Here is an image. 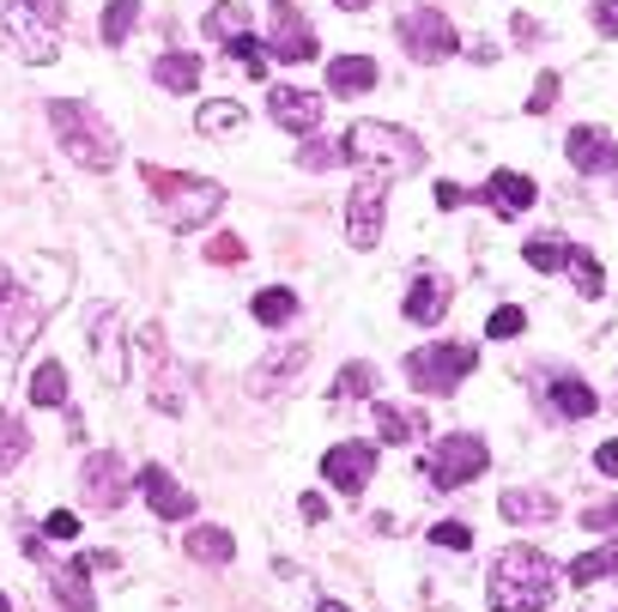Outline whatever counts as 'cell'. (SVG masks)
Returning a JSON list of instances; mask_svg holds the SVG:
<instances>
[{
	"mask_svg": "<svg viewBox=\"0 0 618 612\" xmlns=\"http://www.w3.org/2000/svg\"><path fill=\"white\" fill-rule=\"evenodd\" d=\"M558 594V570L534 545H509L492 564V612H546Z\"/></svg>",
	"mask_w": 618,
	"mask_h": 612,
	"instance_id": "obj_1",
	"label": "cell"
},
{
	"mask_svg": "<svg viewBox=\"0 0 618 612\" xmlns=\"http://www.w3.org/2000/svg\"><path fill=\"white\" fill-rule=\"evenodd\" d=\"M346 164H364L377 182H389V176H412L424 164V146H419V134H406V128H389V122H358V128H346Z\"/></svg>",
	"mask_w": 618,
	"mask_h": 612,
	"instance_id": "obj_2",
	"label": "cell"
},
{
	"mask_svg": "<svg viewBox=\"0 0 618 612\" xmlns=\"http://www.w3.org/2000/svg\"><path fill=\"white\" fill-rule=\"evenodd\" d=\"M146 194L171 231H200L206 218L225 206L218 182H200V176H183V171H152V164H146Z\"/></svg>",
	"mask_w": 618,
	"mask_h": 612,
	"instance_id": "obj_3",
	"label": "cell"
},
{
	"mask_svg": "<svg viewBox=\"0 0 618 612\" xmlns=\"http://www.w3.org/2000/svg\"><path fill=\"white\" fill-rule=\"evenodd\" d=\"M49 122H55V140L73 164H85V171H115V134L103 128V115L92 103L55 98L49 103Z\"/></svg>",
	"mask_w": 618,
	"mask_h": 612,
	"instance_id": "obj_4",
	"label": "cell"
},
{
	"mask_svg": "<svg viewBox=\"0 0 618 612\" xmlns=\"http://www.w3.org/2000/svg\"><path fill=\"white\" fill-rule=\"evenodd\" d=\"M473 364H480V351L467 340H436V346H419L406 358V382L419 388V395H455L473 376Z\"/></svg>",
	"mask_w": 618,
	"mask_h": 612,
	"instance_id": "obj_5",
	"label": "cell"
},
{
	"mask_svg": "<svg viewBox=\"0 0 618 612\" xmlns=\"http://www.w3.org/2000/svg\"><path fill=\"white\" fill-rule=\"evenodd\" d=\"M485 467H492V449H485V437L455 431V437H436V449H431V461H424V473H431L436 491H461L467 479H480Z\"/></svg>",
	"mask_w": 618,
	"mask_h": 612,
	"instance_id": "obj_6",
	"label": "cell"
},
{
	"mask_svg": "<svg viewBox=\"0 0 618 612\" xmlns=\"http://www.w3.org/2000/svg\"><path fill=\"white\" fill-rule=\"evenodd\" d=\"M401 43L412 61H449L461 49V37L443 19V7H412V12H401Z\"/></svg>",
	"mask_w": 618,
	"mask_h": 612,
	"instance_id": "obj_7",
	"label": "cell"
},
{
	"mask_svg": "<svg viewBox=\"0 0 618 612\" xmlns=\"http://www.w3.org/2000/svg\"><path fill=\"white\" fill-rule=\"evenodd\" d=\"M382 213H389V194H382L377 176H364L352 194H346V243H352V249H377L382 243Z\"/></svg>",
	"mask_w": 618,
	"mask_h": 612,
	"instance_id": "obj_8",
	"label": "cell"
},
{
	"mask_svg": "<svg viewBox=\"0 0 618 612\" xmlns=\"http://www.w3.org/2000/svg\"><path fill=\"white\" fill-rule=\"evenodd\" d=\"M321 479H328L340 498H358V491L377 479V449H370V442H333V449L321 455Z\"/></svg>",
	"mask_w": 618,
	"mask_h": 612,
	"instance_id": "obj_9",
	"label": "cell"
},
{
	"mask_svg": "<svg viewBox=\"0 0 618 612\" xmlns=\"http://www.w3.org/2000/svg\"><path fill=\"white\" fill-rule=\"evenodd\" d=\"M80 486H85V503L92 510H122V498H127V467H122V455H92L85 461V473H80Z\"/></svg>",
	"mask_w": 618,
	"mask_h": 612,
	"instance_id": "obj_10",
	"label": "cell"
},
{
	"mask_svg": "<svg viewBox=\"0 0 618 612\" xmlns=\"http://www.w3.org/2000/svg\"><path fill=\"white\" fill-rule=\"evenodd\" d=\"M134 486H140V498L152 503V516H164V522H188V516H195V491H183L164 467H140Z\"/></svg>",
	"mask_w": 618,
	"mask_h": 612,
	"instance_id": "obj_11",
	"label": "cell"
},
{
	"mask_svg": "<svg viewBox=\"0 0 618 612\" xmlns=\"http://www.w3.org/2000/svg\"><path fill=\"white\" fill-rule=\"evenodd\" d=\"M0 37H12L24 61H49V55H55V24H43L37 12L24 19L12 0H0Z\"/></svg>",
	"mask_w": 618,
	"mask_h": 612,
	"instance_id": "obj_12",
	"label": "cell"
},
{
	"mask_svg": "<svg viewBox=\"0 0 618 612\" xmlns=\"http://www.w3.org/2000/svg\"><path fill=\"white\" fill-rule=\"evenodd\" d=\"M564 152H570V164H576L583 176H607V171H618V146H612L607 128H570Z\"/></svg>",
	"mask_w": 618,
	"mask_h": 612,
	"instance_id": "obj_13",
	"label": "cell"
},
{
	"mask_svg": "<svg viewBox=\"0 0 618 612\" xmlns=\"http://www.w3.org/2000/svg\"><path fill=\"white\" fill-rule=\"evenodd\" d=\"M274 55H279V61H291V68H298V61H316V55H321L316 31H309V24L286 7V0L274 7Z\"/></svg>",
	"mask_w": 618,
	"mask_h": 612,
	"instance_id": "obj_14",
	"label": "cell"
},
{
	"mask_svg": "<svg viewBox=\"0 0 618 612\" xmlns=\"http://www.w3.org/2000/svg\"><path fill=\"white\" fill-rule=\"evenodd\" d=\"M303 364H309V346H279L267 364H255V370H249V388L261 400H274V395H286L291 376H303Z\"/></svg>",
	"mask_w": 618,
	"mask_h": 612,
	"instance_id": "obj_15",
	"label": "cell"
},
{
	"mask_svg": "<svg viewBox=\"0 0 618 612\" xmlns=\"http://www.w3.org/2000/svg\"><path fill=\"white\" fill-rule=\"evenodd\" d=\"M534 182H527L522 171H492V176H485V188L480 194H467V201H485V206H497V213H527V206H534Z\"/></svg>",
	"mask_w": 618,
	"mask_h": 612,
	"instance_id": "obj_16",
	"label": "cell"
},
{
	"mask_svg": "<svg viewBox=\"0 0 618 612\" xmlns=\"http://www.w3.org/2000/svg\"><path fill=\"white\" fill-rule=\"evenodd\" d=\"M274 122L286 128V134H316L321 98H316V91H298V85H279L274 91Z\"/></svg>",
	"mask_w": 618,
	"mask_h": 612,
	"instance_id": "obj_17",
	"label": "cell"
},
{
	"mask_svg": "<svg viewBox=\"0 0 618 612\" xmlns=\"http://www.w3.org/2000/svg\"><path fill=\"white\" fill-rule=\"evenodd\" d=\"M92 558H73L68 570H55V577H49V594H55L61 606L68 612H97V594H92Z\"/></svg>",
	"mask_w": 618,
	"mask_h": 612,
	"instance_id": "obj_18",
	"label": "cell"
},
{
	"mask_svg": "<svg viewBox=\"0 0 618 612\" xmlns=\"http://www.w3.org/2000/svg\"><path fill=\"white\" fill-rule=\"evenodd\" d=\"M152 80L164 91H176V98H188V91H200V55H188V49H171V55L152 61Z\"/></svg>",
	"mask_w": 618,
	"mask_h": 612,
	"instance_id": "obj_19",
	"label": "cell"
},
{
	"mask_svg": "<svg viewBox=\"0 0 618 612\" xmlns=\"http://www.w3.org/2000/svg\"><path fill=\"white\" fill-rule=\"evenodd\" d=\"M497 510H504V522H552V516H558V498H552V491H527V486H509Z\"/></svg>",
	"mask_w": 618,
	"mask_h": 612,
	"instance_id": "obj_20",
	"label": "cell"
},
{
	"mask_svg": "<svg viewBox=\"0 0 618 612\" xmlns=\"http://www.w3.org/2000/svg\"><path fill=\"white\" fill-rule=\"evenodd\" d=\"M406 322H424V328H431V322H443L449 316V285L443 279H412V292H406Z\"/></svg>",
	"mask_w": 618,
	"mask_h": 612,
	"instance_id": "obj_21",
	"label": "cell"
},
{
	"mask_svg": "<svg viewBox=\"0 0 618 612\" xmlns=\"http://www.w3.org/2000/svg\"><path fill=\"white\" fill-rule=\"evenodd\" d=\"M377 85V61L370 55H340L328 61V91H340V98H358V91Z\"/></svg>",
	"mask_w": 618,
	"mask_h": 612,
	"instance_id": "obj_22",
	"label": "cell"
},
{
	"mask_svg": "<svg viewBox=\"0 0 618 612\" xmlns=\"http://www.w3.org/2000/svg\"><path fill=\"white\" fill-rule=\"evenodd\" d=\"M115 334H122L115 309H103V316H92V351H97V370L110 376V382H122V346H115Z\"/></svg>",
	"mask_w": 618,
	"mask_h": 612,
	"instance_id": "obj_23",
	"label": "cell"
},
{
	"mask_svg": "<svg viewBox=\"0 0 618 612\" xmlns=\"http://www.w3.org/2000/svg\"><path fill=\"white\" fill-rule=\"evenodd\" d=\"M249 316L261 322V328H286V322L298 316V292H286V285H267V292H255Z\"/></svg>",
	"mask_w": 618,
	"mask_h": 612,
	"instance_id": "obj_24",
	"label": "cell"
},
{
	"mask_svg": "<svg viewBox=\"0 0 618 612\" xmlns=\"http://www.w3.org/2000/svg\"><path fill=\"white\" fill-rule=\"evenodd\" d=\"M134 24H140V0H110V7H103V19H97L103 49H122L127 37H134Z\"/></svg>",
	"mask_w": 618,
	"mask_h": 612,
	"instance_id": "obj_25",
	"label": "cell"
},
{
	"mask_svg": "<svg viewBox=\"0 0 618 612\" xmlns=\"http://www.w3.org/2000/svg\"><path fill=\"white\" fill-rule=\"evenodd\" d=\"M552 407H558L564 419H588L600 400H595V388H588L583 376H558V382H552Z\"/></svg>",
	"mask_w": 618,
	"mask_h": 612,
	"instance_id": "obj_26",
	"label": "cell"
},
{
	"mask_svg": "<svg viewBox=\"0 0 618 612\" xmlns=\"http://www.w3.org/2000/svg\"><path fill=\"white\" fill-rule=\"evenodd\" d=\"M183 545H188V558H195V564H230V558H237V540H230L225 528H195Z\"/></svg>",
	"mask_w": 618,
	"mask_h": 612,
	"instance_id": "obj_27",
	"label": "cell"
},
{
	"mask_svg": "<svg viewBox=\"0 0 618 612\" xmlns=\"http://www.w3.org/2000/svg\"><path fill=\"white\" fill-rule=\"evenodd\" d=\"M522 262L534 267V273H552V267L570 262V243H564L558 231H539V237H527V243H522Z\"/></svg>",
	"mask_w": 618,
	"mask_h": 612,
	"instance_id": "obj_28",
	"label": "cell"
},
{
	"mask_svg": "<svg viewBox=\"0 0 618 612\" xmlns=\"http://www.w3.org/2000/svg\"><path fill=\"white\" fill-rule=\"evenodd\" d=\"M200 31L213 37V43H230V37L249 31V7H243V0H225V7H213V12L200 19Z\"/></svg>",
	"mask_w": 618,
	"mask_h": 612,
	"instance_id": "obj_29",
	"label": "cell"
},
{
	"mask_svg": "<svg viewBox=\"0 0 618 612\" xmlns=\"http://www.w3.org/2000/svg\"><path fill=\"white\" fill-rule=\"evenodd\" d=\"M31 400L37 407H61V400H68V370H61L55 358H43L31 370Z\"/></svg>",
	"mask_w": 618,
	"mask_h": 612,
	"instance_id": "obj_30",
	"label": "cell"
},
{
	"mask_svg": "<svg viewBox=\"0 0 618 612\" xmlns=\"http://www.w3.org/2000/svg\"><path fill=\"white\" fill-rule=\"evenodd\" d=\"M24 449H31L24 419H19V412H0V473H12V467L24 461Z\"/></svg>",
	"mask_w": 618,
	"mask_h": 612,
	"instance_id": "obj_31",
	"label": "cell"
},
{
	"mask_svg": "<svg viewBox=\"0 0 618 612\" xmlns=\"http://www.w3.org/2000/svg\"><path fill=\"white\" fill-rule=\"evenodd\" d=\"M600 577H618V540L600 545V552H583L570 564V582H576V589H588V582H600Z\"/></svg>",
	"mask_w": 618,
	"mask_h": 612,
	"instance_id": "obj_32",
	"label": "cell"
},
{
	"mask_svg": "<svg viewBox=\"0 0 618 612\" xmlns=\"http://www.w3.org/2000/svg\"><path fill=\"white\" fill-rule=\"evenodd\" d=\"M564 267H570V279H576V292H583V297L607 292V273H600V262L588 249H576V243H570V262H564Z\"/></svg>",
	"mask_w": 618,
	"mask_h": 612,
	"instance_id": "obj_33",
	"label": "cell"
},
{
	"mask_svg": "<svg viewBox=\"0 0 618 612\" xmlns=\"http://www.w3.org/2000/svg\"><path fill=\"white\" fill-rule=\"evenodd\" d=\"M377 431H382V442H412L424 425L412 419V412H401V407H389V400H382V407H377Z\"/></svg>",
	"mask_w": 618,
	"mask_h": 612,
	"instance_id": "obj_34",
	"label": "cell"
},
{
	"mask_svg": "<svg viewBox=\"0 0 618 612\" xmlns=\"http://www.w3.org/2000/svg\"><path fill=\"white\" fill-rule=\"evenodd\" d=\"M298 164H303V171H340V164H346V140H309V146H298Z\"/></svg>",
	"mask_w": 618,
	"mask_h": 612,
	"instance_id": "obj_35",
	"label": "cell"
},
{
	"mask_svg": "<svg viewBox=\"0 0 618 612\" xmlns=\"http://www.w3.org/2000/svg\"><path fill=\"white\" fill-rule=\"evenodd\" d=\"M370 388H377V370H370V364H346V370L333 376V400H364Z\"/></svg>",
	"mask_w": 618,
	"mask_h": 612,
	"instance_id": "obj_36",
	"label": "cell"
},
{
	"mask_svg": "<svg viewBox=\"0 0 618 612\" xmlns=\"http://www.w3.org/2000/svg\"><path fill=\"white\" fill-rule=\"evenodd\" d=\"M243 103H200V134H225V128H237L243 122Z\"/></svg>",
	"mask_w": 618,
	"mask_h": 612,
	"instance_id": "obj_37",
	"label": "cell"
},
{
	"mask_svg": "<svg viewBox=\"0 0 618 612\" xmlns=\"http://www.w3.org/2000/svg\"><path fill=\"white\" fill-rule=\"evenodd\" d=\"M230 61H237V68H249V80H261V73H267V55H261V43H255V37L249 31H243V37H230Z\"/></svg>",
	"mask_w": 618,
	"mask_h": 612,
	"instance_id": "obj_38",
	"label": "cell"
},
{
	"mask_svg": "<svg viewBox=\"0 0 618 612\" xmlns=\"http://www.w3.org/2000/svg\"><path fill=\"white\" fill-rule=\"evenodd\" d=\"M522 328H527V309H515V304L492 309V322H485V334H492V340H515Z\"/></svg>",
	"mask_w": 618,
	"mask_h": 612,
	"instance_id": "obj_39",
	"label": "cell"
},
{
	"mask_svg": "<svg viewBox=\"0 0 618 612\" xmlns=\"http://www.w3.org/2000/svg\"><path fill=\"white\" fill-rule=\"evenodd\" d=\"M431 540H436V545H449V552H467V545H473V528H467V522H436V528H431Z\"/></svg>",
	"mask_w": 618,
	"mask_h": 612,
	"instance_id": "obj_40",
	"label": "cell"
},
{
	"mask_svg": "<svg viewBox=\"0 0 618 612\" xmlns=\"http://www.w3.org/2000/svg\"><path fill=\"white\" fill-rule=\"evenodd\" d=\"M552 103H558V73H539V80H534V98H527V110L546 115Z\"/></svg>",
	"mask_w": 618,
	"mask_h": 612,
	"instance_id": "obj_41",
	"label": "cell"
},
{
	"mask_svg": "<svg viewBox=\"0 0 618 612\" xmlns=\"http://www.w3.org/2000/svg\"><path fill=\"white\" fill-rule=\"evenodd\" d=\"M206 262H218V267L243 262V237H213V243H206Z\"/></svg>",
	"mask_w": 618,
	"mask_h": 612,
	"instance_id": "obj_42",
	"label": "cell"
},
{
	"mask_svg": "<svg viewBox=\"0 0 618 612\" xmlns=\"http://www.w3.org/2000/svg\"><path fill=\"white\" fill-rule=\"evenodd\" d=\"M43 533H49V540H80V516H73V510H55L43 522Z\"/></svg>",
	"mask_w": 618,
	"mask_h": 612,
	"instance_id": "obj_43",
	"label": "cell"
},
{
	"mask_svg": "<svg viewBox=\"0 0 618 612\" xmlns=\"http://www.w3.org/2000/svg\"><path fill=\"white\" fill-rule=\"evenodd\" d=\"M24 7H31L43 24H55V31H61V19H68V0H24Z\"/></svg>",
	"mask_w": 618,
	"mask_h": 612,
	"instance_id": "obj_44",
	"label": "cell"
},
{
	"mask_svg": "<svg viewBox=\"0 0 618 612\" xmlns=\"http://www.w3.org/2000/svg\"><path fill=\"white\" fill-rule=\"evenodd\" d=\"M595 31L618 37V0H595Z\"/></svg>",
	"mask_w": 618,
	"mask_h": 612,
	"instance_id": "obj_45",
	"label": "cell"
},
{
	"mask_svg": "<svg viewBox=\"0 0 618 612\" xmlns=\"http://www.w3.org/2000/svg\"><path fill=\"white\" fill-rule=\"evenodd\" d=\"M583 528H600V533L618 528V498H612V503H600V510H583Z\"/></svg>",
	"mask_w": 618,
	"mask_h": 612,
	"instance_id": "obj_46",
	"label": "cell"
},
{
	"mask_svg": "<svg viewBox=\"0 0 618 612\" xmlns=\"http://www.w3.org/2000/svg\"><path fill=\"white\" fill-rule=\"evenodd\" d=\"M595 467H600V473H607V479H618V437H612V442H600Z\"/></svg>",
	"mask_w": 618,
	"mask_h": 612,
	"instance_id": "obj_47",
	"label": "cell"
},
{
	"mask_svg": "<svg viewBox=\"0 0 618 612\" xmlns=\"http://www.w3.org/2000/svg\"><path fill=\"white\" fill-rule=\"evenodd\" d=\"M461 201H467V188H455V182H436V206H443V213H449V206H461Z\"/></svg>",
	"mask_w": 618,
	"mask_h": 612,
	"instance_id": "obj_48",
	"label": "cell"
},
{
	"mask_svg": "<svg viewBox=\"0 0 618 612\" xmlns=\"http://www.w3.org/2000/svg\"><path fill=\"white\" fill-rule=\"evenodd\" d=\"M333 7H340V12H364L370 0H333Z\"/></svg>",
	"mask_w": 618,
	"mask_h": 612,
	"instance_id": "obj_49",
	"label": "cell"
},
{
	"mask_svg": "<svg viewBox=\"0 0 618 612\" xmlns=\"http://www.w3.org/2000/svg\"><path fill=\"white\" fill-rule=\"evenodd\" d=\"M316 612H352V606H340V601H321Z\"/></svg>",
	"mask_w": 618,
	"mask_h": 612,
	"instance_id": "obj_50",
	"label": "cell"
},
{
	"mask_svg": "<svg viewBox=\"0 0 618 612\" xmlns=\"http://www.w3.org/2000/svg\"><path fill=\"white\" fill-rule=\"evenodd\" d=\"M0 612H12V601H7V589H0Z\"/></svg>",
	"mask_w": 618,
	"mask_h": 612,
	"instance_id": "obj_51",
	"label": "cell"
}]
</instances>
